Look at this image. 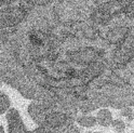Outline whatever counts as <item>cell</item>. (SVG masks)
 <instances>
[{
	"mask_svg": "<svg viewBox=\"0 0 134 133\" xmlns=\"http://www.w3.org/2000/svg\"><path fill=\"white\" fill-rule=\"evenodd\" d=\"M28 114L30 117L35 120V122L40 123V124L44 122L46 117H47L46 110L38 104H32V103L28 106Z\"/></svg>",
	"mask_w": 134,
	"mask_h": 133,
	"instance_id": "obj_2",
	"label": "cell"
},
{
	"mask_svg": "<svg viewBox=\"0 0 134 133\" xmlns=\"http://www.w3.org/2000/svg\"><path fill=\"white\" fill-rule=\"evenodd\" d=\"M133 132H134V130H133Z\"/></svg>",
	"mask_w": 134,
	"mask_h": 133,
	"instance_id": "obj_8",
	"label": "cell"
},
{
	"mask_svg": "<svg viewBox=\"0 0 134 133\" xmlns=\"http://www.w3.org/2000/svg\"><path fill=\"white\" fill-rule=\"evenodd\" d=\"M11 106V99L10 96L3 91H0V115L5 114L8 110L10 109Z\"/></svg>",
	"mask_w": 134,
	"mask_h": 133,
	"instance_id": "obj_5",
	"label": "cell"
},
{
	"mask_svg": "<svg viewBox=\"0 0 134 133\" xmlns=\"http://www.w3.org/2000/svg\"><path fill=\"white\" fill-rule=\"evenodd\" d=\"M111 127H113L114 131H116V132H124V130H125V123L121 119H116V120H113Z\"/></svg>",
	"mask_w": 134,
	"mask_h": 133,
	"instance_id": "obj_6",
	"label": "cell"
},
{
	"mask_svg": "<svg viewBox=\"0 0 134 133\" xmlns=\"http://www.w3.org/2000/svg\"><path fill=\"white\" fill-rule=\"evenodd\" d=\"M5 130H4V127L3 126H0V133H4Z\"/></svg>",
	"mask_w": 134,
	"mask_h": 133,
	"instance_id": "obj_7",
	"label": "cell"
},
{
	"mask_svg": "<svg viewBox=\"0 0 134 133\" xmlns=\"http://www.w3.org/2000/svg\"><path fill=\"white\" fill-rule=\"evenodd\" d=\"M7 122H8V132L10 133L27 132L26 126H25L18 109L10 108L7 112Z\"/></svg>",
	"mask_w": 134,
	"mask_h": 133,
	"instance_id": "obj_1",
	"label": "cell"
},
{
	"mask_svg": "<svg viewBox=\"0 0 134 133\" xmlns=\"http://www.w3.org/2000/svg\"><path fill=\"white\" fill-rule=\"evenodd\" d=\"M77 122L83 128H92L97 123L96 117L92 115H82L77 118Z\"/></svg>",
	"mask_w": 134,
	"mask_h": 133,
	"instance_id": "obj_4",
	"label": "cell"
},
{
	"mask_svg": "<svg viewBox=\"0 0 134 133\" xmlns=\"http://www.w3.org/2000/svg\"><path fill=\"white\" fill-rule=\"evenodd\" d=\"M96 121L99 126L102 127H110L111 126V122H113V114L108 109V108H102L99 109L96 114Z\"/></svg>",
	"mask_w": 134,
	"mask_h": 133,
	"instance_id": "obj_3",
	"label": "cell"
}]
</instances>
